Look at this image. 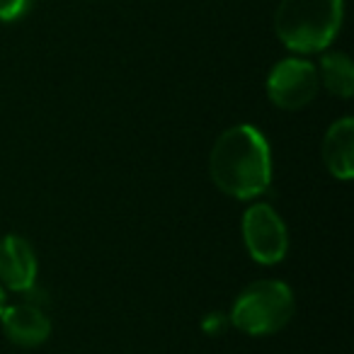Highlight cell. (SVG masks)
Here are the masks:
<instances>
[{
    "label": "cell",
    "mask_w": 354,
    "mask_h": 354,
    "mask_svg": "<svg viewBox=\"0 0 354 354\" xmlns=\"http://www.w3.org/2000/svg\"><path fill=\"white\" fill-rule=\"evenodd\" d=\"M212 180L236 199H255L270 187L272 160L265 136L250 124L231 127L216 138L209 158Z\"/></svg>",
    "instance_id": "1"
},
{
    "label": "cell",
    "mask_w": 354,
    "mask_h": 354,
    "mask_svg": "<svg viewBox=\"0 0 354 354\" xmlns=\"http://www.w3.org/2000/svg\"><path fill=\"white\" fill-rule=\"evenodd\" d=\"M344 17V0H281L274 12V32L286 49L315 54L328 49Z\"/></svg>",
    "instance_id": "2"
},
{
    "label": "cell",
    "mask_w": 354,
    "mask_h": 354,
    "mask_svg": "<svg viewBox=\"0 0 354 354\" xmlns=\"http://www.w3.org/2000/svg\"><path fill=\"white\" fill-rule=\"evenodd\" d=\"M294 315V296L281 281H255L238 294L231 310V323L245 335L279 333Z\"/></svg>",
    "instance_id": "3"
},
{
    "label": "cell",
    "mask_w": 354,
    "mask_h": 354,
    "mask_svg": "<svg viewBox=\"0 0 354 354\" xmlns=\"http://www.w3.org/2000/svg\"><path fill=\"white\" fill-rule=\"evenodd\" d=\"M243 238L248 252L260 265H277L284 260L289 236L281 216L270 204H252L243 216Z\"/></svg>",
    "instance_id": "4"
},
{
    "label": "cell",
    "mask_w": 354,
    "mask_h": 354,
    "mask_svg": "<svg viewBox=\"0 0 354 354\" xmlns=\"http://www.w3.org/2000/svg\"><path fill=\"white\" fill-rule=\"evenodd\" d=\"M320 78L313 64L304 59H284L267 78V95L279 109H301L318 95Z\"/></svg>",
    "instance_id": "5"
},
{
    "label": "cell",
    "mask_w": 354,
    "mask_h": 354,
    "mask_svg": "<svg viewBox=\"0 0 354 354\" xmlns=\"http://www.w3.org/2000/svg\"><path fill=\"white\" fill-rule=\"evenodd\" d=\"M0 325H3L6 337L20 347H39L51 335L49 318L35 304L6 306L0 310Z\"/></svg>",
    "instance_id": "6"
},
{
    "label": "cell",
    "mask_w": 354,
    "mask_h": 354,
    "mask_svg": "<svg viewBox=\"0 0 354 354\" xmlns=\"http://www.w3.org/2000/svg\"><path fill=\"white\" fill-rule=\"evenodd\" d=\"M37 279V257L20 236L0 238V284L12 291H30Z\"/></svg>",
    "instance_id": "7"
},
{
    "label": "cell",
    "mask_w": 354,
    "mask_h": 354,
    "mask_svg": "<svg viewBox=\"0 0 354 354\" xmlns=\"http://www.w3.org/2000/svg\"><path fill=\"white\" fill-rule=\"evenodd\" d=\"M323 162L330 175L347 183L354 175V122L344 117L328 129L323 138Z\"/></svg>",
    "instance_id": "8"
},
{
    "label": "cell",
    "mask_w": 354,
    "mask_h": 354,
    "mask_svg": "<svg viewBox=\"0 0 354 354\" xmlns=\"http://www.w3.org/2000/svg\"><path fill=\"white\" fill-rule=\"evenodd\" d=\"M318 78L323 85L337 97H352L354 93V68L347 54H325L320 61V73Z\"/></svg>",
    "instance_id": "9"
},
{
    "label": "cell",
    "mask_w": 354,
    "mask_h": 354,
    "mask_svg": "<svg viewBox=\"0 0 354 354\" xmlns=\"http://www.w3.org/2000/svg\"><path fill=\"white\" fill-rule=\"evenodd\" d=\"M32 8V0H0V22H15L25 17Z\"/></svg>",
    "instance_id": "10"
},
{
    "label": "cell",
    "mask_w": 354,
    "mask_h": 354,
    "mask_svg": "<svg viewBox=\"0 0 354 354\" xmlns=\"http://www.w3.org/2000/svg\"><path fill=\"white\" fill-rule=\"evenodd\" d=\"M6 308V294H3V286H0V310Z\"/></svg>",
    "instance_id": "11"
}]
</instances>
